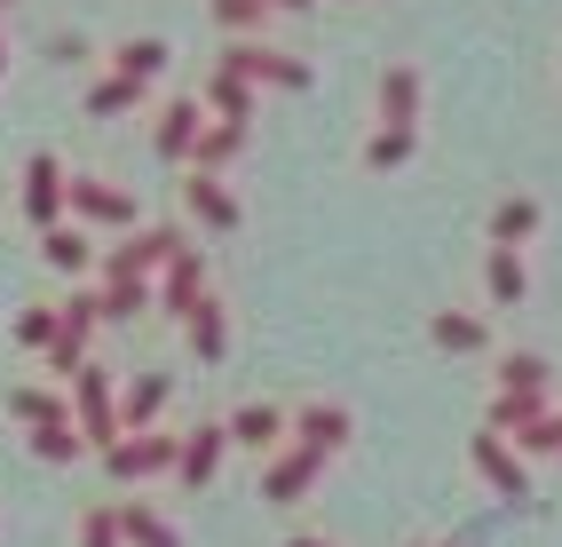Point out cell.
Wrapping results in <instances>:
<instances>
[{
  "instance_id": "obj_6",
  "label": "cell",
  "mask_w": 562,
  "mask_h": 547,
  "mask_svg": "<svg viewBox=\"0 0 562 547\" xmlns=\"http://www.w3.org/2000/svg\"><path fill=\"white\" fill-rule=\"evenodd\" d=\"M159 152L167 159L199 152V103H167V112H159Z\"/></svg>"
},
{
  "instance_id": "obj_21",
  "label": "cell",
  "mask_w": 562,
  "mask_h": 547,
  "mask_svg": "<svg viewBox=\"0 0 562 547\" xmlns=\"http://www.w3.org/2000/svg\"><path fill=\"white\" fill-rule=\"evenodd\" d=\"M80 547H120V516H103V507H95V516L80 524Z\"/></svg>"
},
{
  "instance_id": "obj_5",
  "label": "cell",
  "mask_w": 562,
  "mask_h": 547,
  "mask_svg": "<svg viewBox=\"0 0 562 547\" xmlns=\"http://www.w3.org/2000/svg\"><path fill=\"white\" fill-rule=\"evenodd\" d=\"M317 468H325V460H317L310 445H302V453H278V460H270V500H302Z\"/></svg>"
},
{
  "instance_id": "obj_10",
  "label": "cell",
  "mask_w": 562,
  "mask_h": 547,
  "mask_svg": "<svg viewBox=\"0 0 562 547\" xmlns=\"http://www.w3.org/2000/svg\"><path fill=\"white\" fill-rule=\"evenodd\" d=\"M412 103H420V80H412V71H389V80H381V120L412 127Z\"/></svg>"
},
{
  "instance_id": "obj_12",
  "label": "cell",
  "mask_w": 562,
  "mask_h": 547,
  "mask_svg": "<svg viewBox=\"0 0 562 547\" xmlns=\"http://www.w3.org/2000/svg\"><path fill=\"white\" fill-rule=\"evenodd\" d=\"M120 532H127L135 547H175V532L151 516V507H127V516H120Z\"/></svg>"
},
{
  "instance_id": "obj_19",
  "label": "cell",
  "mask_w": 562,
  "mask_h": 547,
  "mask_svg": "<svg viewBox=\"0 0 562 547\" xmlns=\"http://www.w3.org/2000/svg\"><path fill=\"white\" fill-rule=\"evenodd\" d=\"M475 460H483V468H492V477H499L507 492H522V477H515V460L499 453V436H475Z\"/></svg>"
},
{
  "instance_id": "obj_18",
  "label": "cell",
  "mask_w": 562,
  "mask_h": 547,
  "mask_svg": "<svg viewBox=\"0 0 562 547\" xmlns=\"http://www.w3.org/2000/svg\"><path fill=\"white\" fill-rule=\"evenodd\" d=\"M436 342L443 349H483V325L475 317H436Z\"/></svg>"
},
{
  "instance_id": "obj_22",
  "label": "cell",
  "mask_w": 562,
  "mask_h": 547,
  "mask_svg": "<svg viewBox=\"0 0 562 547\" xmlns=\"http://www.w3.org/2000/svg\"><path fill=\"white\" fill-rule=\"evenodd\" d=\"M135 96H143L135 80H103V88H95V112H127V103H135Z\"/></svg>"
},
{
  "instance_id": "obj_9",
  "label": "cell",
  "mask_w": 562,
  "mask_h": 547,
  "mask_svg": "<svg viewBox=\"0 0 562 547\" xmlns=\"http://www.w3.org/2000/svg\"><path fill=\"white\" fill-rule=\"evenodd\" d=\"M111 64H120V80L143 88V80H151V71L167 64V48H159V41H120V48H111Z\"/></svg>"
},
{
  "instance_id": "obj_1",
  "label": "cell",
  "mask_w": 562,
  "mask_h": 547,
  "mask_svg": "<svg viewBox=\"0 0 562 547\" xmlns=\"http://www.w3.org/2000/svg\"><path fill=\"white\" fill-rule=\"evenodd\" d=\"M111 468H120V477H151V468H182V445H175V436H151V428H135V436H120V445H111Z\"/></svg>"
},
{
  "instance_id": "obj_20",
  "label": "cell",
  "mask_w": 562,
  "mask_h": 547,
  "mask_svg": "<svg viewBox=\"0 0 562 547\" xmlns=\"http://www.w3.org/2000/svg\"><path fill=\"white\" fill-rule=\"evenodd\" d=\"M404 152H412V127H381V135H372V152H364V159H372V167H396Z\"/></svg>"
},
{
  "instance_id": "obj_3",
  "label": "cell",
  "mask_w": 562,
  "mask_h": 547,
  "mask_svg": "<svg viewBox=\"0 0 562 547\" xmlns=\"http://www.w3.org/2000/svg\"><path fill=\"white\" fill-rule=\"evenodd\" d=\"M302 445L317 453V460H333L349 445V413L341 405H302Z\"/></svg>"
},
{
  "instance_id": "obj_7",
  "label": "cell",
  "mask_w": 562,
  "mask_h": 547,
  "mask_svg": "<svg viewBox=\"0 0 562 547\" xmlns=\"http://www.w3.org/2000/svg\"><path fill=\"white\" fill-rule=\"evenodd\" d=\"M231 436H238V445H254V453H270L278 436H285V413H278V405H246V413L231 421Z\"/></svg>"
},
{
  "instance_id": "obj_23",
  "label": "cell",
  "mask_w": 562,
  "mask_h": 547,
  "mask_svg": "<svg viewBox=\"0 0 562 547\" xmlns=\"http://www.w3.org/2000/svg\"><path fill=\"white\" fill-rule=\"evenodd\" d=\"M293 547H333V539H293Z\"/></svg>"
},
{
  "instance_id": "obj_8",
  "label": "cell",
  "mask_w": 562,
  "mask_h": 547,
  "mask_svg": "<svg viewBox=\"0 0 562 547\" xmlns=\"http://www.w3.org/2000/svg\"><path fill=\"white\" fill-rule=\"evenodd\" d=\"M191 206L206 214V223H214V231H231V223H238V199H231V191H222V182H214V175H191Z\"/></svg>"
},
{
  "instance_id": "obj_15",
  "label": "cell",
  "mask_w": 562,
  "mask_h": 547,
  "mask_svg": "<svg viewBox=\"0 0 562 547\" xmlns=\"http://www.w3.org/2000/svg\"><path fill=\"white\" fill-rule=\"evenodd\" d=\"M492 294H499V302H515V294H522V263H515V246H499V254H492Z\"/></svg>"
},
{
  "instance_id": "obj_17",
  "label": "cell",
  "mask_w": 562,
  "mask_h": 547,
  "mask_svg": "<svg viewBox=\"0 0 562 547\" xmlns=\"http://www.w3.org/2000/svg\"><path fill=\"white\" fill-rule=\"evenodd\" d=\"M531 223H539V206H531V199H507V206L492 214V231H499V238H522Z\"/></svg>"
},
{
  "instance_id": "obj_24",
  "label": "cell",
  "mask_w": 562,
  "mask_h": 547,
  "mask_svg": "<svg viewBox=\"0 0 562 547\" xmlns=\"http://www.w3.org/2000/svg\"><path fill=\"white\" fill-rule=\"evenodd\" d=\"M278 9H310V0H278Z\"/></svg>"
},
{
  "instance_id": "obj_13",
  "label": "cell",
  "mask_w": 562,
  "mask_h": 547,
  "mask_svg": "<svg viewBox=\"0 0 562 547\" xmlns=\"http://www.w3.org/2000/svg\"><path fill=\"white\" fill-rule=\"evenodd\" d=\"M32 445H41V460H71V453H80V428H71V421H48Z\"/></svg>"
},
{
  "instance_id": "obj_14",
  "label": "cell",
  "mask_w": 562,
  "mask_h": 547,
  "mask_svg": "<svg viewBox=\"0 0 562 547\" xmlns=\"http://www.w3.org/2000/svg\"><path fill=\"white\" fill-rule=\"evenodd\" d=\"M48 263L56 270H88V238L80 231H48Z\"/></svg>"
},
{
  "instance_id": "obj_16",
  "label": "cell",
  "mask_w": 562,
  "mask_h": 547,
  "mask_svg": "<svg viewBox=\"0 0 562 547\" xmlns=\"http://www.w3.org/2000/svg\"><path fill=\"white\" fill-rule=\"evenodd\" d=\"M191 342H199V357H222V310H214V302H199V317H191Z\"/></svg>"
},
{
  "instance_id": "obj_4",
  "label": "cell",
  "mask_w": 562,
  "mask_h": 547,
  "mask_svg": "<svg viewBox=\"0 0 562 547\" xmlns=\"http://www.w3.org/2000/svg\"><path fill=\"white\" fill-rule=\"evenodd\" d=\"M71 199V182H64V167L56 159H32V175H24V206L41 214V223H56V206Z\"/></svg>"
},
{
  "instance_id": "obj_11",
  "label": "cell",
  "mask_w": 562,
  "mask_h": 547,
  "mask_svg": "<svg viewBox=\"0 0 562 547\" xmlns=\"http://www.w3.org/2000/svg\"><path fill=\"white\" fill-rule=\"evenodd\" d=\"M222 436H231V428H199L191 445H182V477H191V484H206V477H214V460H222Z\"/></svg>"
},
{
  "instance_id": "obj_2",
  "label": "cell",
  "mask_w": 562,
  "mask_h": 547,
  "mask_svg": "<svg viewBox=\"0 0 562 547\" xmlns=\"http://www.w3.org/2000/svg\"><path fill=\"white\" fill-rule=\"evenodd\" d=\"M71 206L95 214V223H135V199H127V191H111L103 175H71Z\"/></svg>"
}]
</instances>
